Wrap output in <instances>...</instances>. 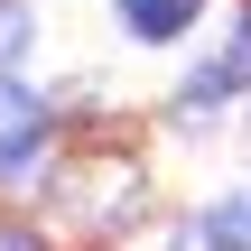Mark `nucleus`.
<instances>
[{"label": "nucleus", "instance_id": "nucleus-1", "mask_svg": "<svg viewBox=\"0 0 251 251\" xmlns=\"http://www.w3.org/2000/svg\"><path fill=\"white\" fill-rule=\"evenodd\" d=\"M224 93H251V28L233 37V47H224V56H205V65H196V75L177 84V112L196 121V112H214Z\"/></svg>", "mask_w": 251, "mask_h": 251}, {"label": "nucleus", "instance_id": "nucleus-2", "mask_svg": "<svg viewBox=\"0 0 251 251\" xmlns=\"http://www.w3.org/2000/svg\"><path fill=\"white\" fill-rule=\"evenodd\" d=\"M37 140H47V102H37L28 84H9V75H0V168L37 158Z\"/></svg>", "mask_w": 251, "mask_h": 251}, {"label": "nucleus", "instance_id": "nucleus-3", "mask_svg": "<svg viewBox=\"0 0 251 251\" xmlns=\"http://www.w3.org/2000/svg\"><path fill=\"white\" fill-rule=\"evenodd\" d=\"M112 9L130 19V37H177L196 19V0H112Z\"/></svg>", "mask_w": 251, "mask_h": 251}, {"label": "nucleus", "instance_id": "nucleus-4", "mask_svg": "<svg viewBox=\"0 0 251 251\" xmlns=\"http://www.w3.org/2000/svg\"><path fill=\"white\" fill-rule=\"evenodd\" d=\"M28 37H37V19H28V0H0V65H9V56H19Z\"/></svg>", "mask_w": 251, "mask_h": 251}, {"label": "nucleus", "instance_id": "nucleus-5", "mask_svg": "<svg viewBox=\"0 0 251 251\" xmlns=\"http://www.w3.org/2000/svg\"><path fill=\"white\" fill-rule=\"evenodd\" d=\"M214 224H224V251H251V196H224Z\"/></svg>", "mask_w": 251, "mask_h": 251}, {"label": "nucleus", "instance_id": "nucleus-6", "mask_svg": "<svg viewBox=\"0 0 251 251\" xmlns=\"http://www.w3.org/2000/svg\"><path fill=\"white\" fill-rule=\"evenodd\" d=\"M177 251H224V224H214V214H196V224H177Z\"/></svg>", "mask_w": 251, "mask_h": 251}, {"label": "nucleus", "instance_id": "nucleus-7", "mask_svg": "<svg viewBox=\"0 0 251 251\" xmlns=\"http://www.w3.org/2000/svg\"><path fill=\"white\" fill-rule=\"evenodd\" d=\"M0 251H37V233H19V224H0Z\"/></svg>", "mask_w": 251, "mask_h": 251}]
</instances>
